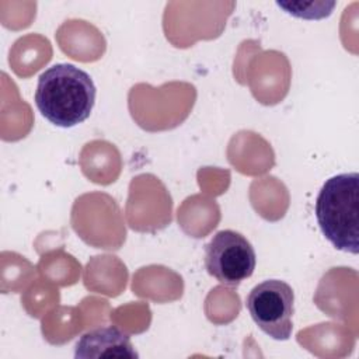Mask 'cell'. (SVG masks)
<instances>
[{"label": "cell", "instance_id": "cell-1", "mask_svg": "<svg viewBox=\"0 0 359 359\" xmlns=\"http://www.w3.org/2000/svg\"><path fill=\"white\" fill-rule=\"evenodd\" d=\"M91 76L70 63H56L38 79L35 105L45 119L60 128L84 122L95 104Z\"/></svg>", "mask_w": 359, "mask_h": 359}, {"label": "cell", "instance_id": "cell-2", "mask_svg": "<svg viewBox=\"0 0 359 359\" xmlns=\"http://www.w3.org/2000/svg\"><path fill=\"white\" fill-rule=\"evenodd\" d=\"M316 219L324 237L345 252H359V175L331 177L316 199Z\"/></svg>", "mask_w": 359, "mask_h": 359}, {"label": "cell", "instance_id": "cell-3", "mask_svg": "<svg viewBox=\"0 0 359 359\" xmlns=\"http://www.w3.org/2000/svg\"><path fill=\"white\" fill-rule=\"evenodd\" d=\"M245 307L254 323L271 338L286 341L292 335L294 293L289 283L268 279L251 289Z\"/></svg>", "mask_w": 359, "mask_h": 359}, {"label": "cell", "instance_id": "cell-4", "mask_svg": "<svg viewBox=\"0 0 359 359\" xmlns=\"http://www.w3.org/2000/svg\"><path fill=\"white\" fill-rule=\"evenodd\" d=\"M257 257L251 243L238 231L222 230L205 247V266L223 285L236 287L250 278Z\"/></svg>", "mask_w": 359, "mask_h": 359}, {"label": "cell", "instance_id": "cell-5", "mask_svg": "<svg viewBox=\"0 0 359 359\" xmlns=\"http://www.w3.org/2000/svg\"><path fill=\"white\" fill-rule=\"evenodd\" d=\"M130 338L114 325L87 331L74 346V358H137Z\"/></svg>", "mask_w": 359, "mask_h": 359}]
</instances>
